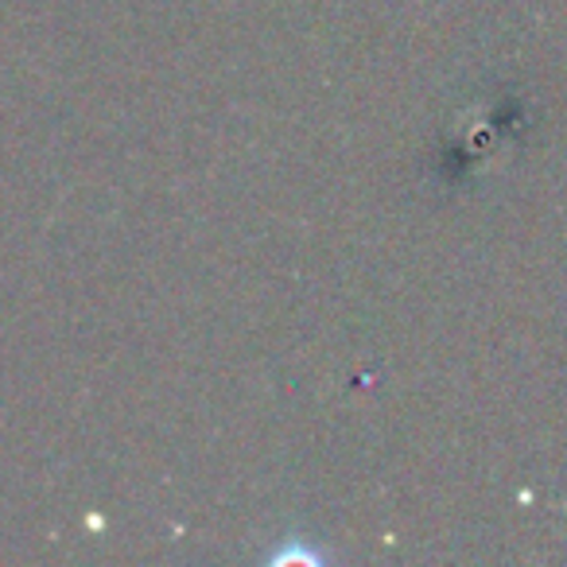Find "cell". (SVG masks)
<instances>
[{
    "instance_id": "cell-1",
    "label": "cell",
    "mask_w": 567,
    "mask_h": 567,
    "mask_svg": "<svg viewBox=\"0 0 567 567\" xmlns=\"http://www.w3.org/2000/svg\"><path fill=\"white\" fill-rule=\"evenodd\" d=\"M268 564H276V567H284V564L319 567V564H331V551L319 548V544H308L303 536H296V540H284V548H276L272 556H268Z\"/></svg>"
}]
</instances>
